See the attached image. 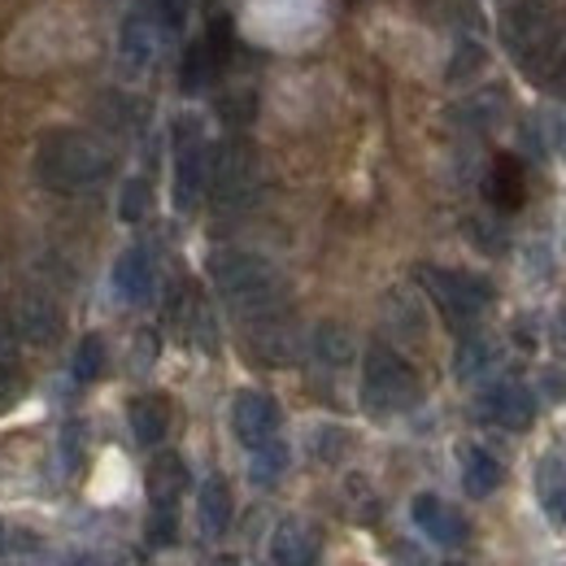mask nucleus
<instances>
[{
    "mask_svg": "<svg viewBox=\"0 0 566 566\" xmlns=\"http://www.w3.org/2000/svg\"><path fill=\"white\" fill-rule=\"evenodd\" d=\"M35 166L53 192H83L114 170V153L87 132H49L40 140Z\"/></svg>",
    "mask_w": 566,
    "mask_h": 566,
    "instance_id": "obj_1",
    "label": "nucleus"
},
{
    "mask_svg": "<svg viewBox=\"0 0 566 566\" xmlns=\"http://www.w3.org/2000/svg\"><path fill=\"white\" fill-rule=\"evenodd\" d=\"M210 275H213V287L227 296V305H235L240 314H275V305H280L283 296V283H280V271L266 262V258H258V253H240V249H227V253H213L210 262Z\"/></svg>",
    "mask_w": 566,
    "mask_h": 566,
    "instance_id": "obj_2",
    "label": "nucleus"
},
{
    "mask_svg": "<svg viewBox=\"0 0 566 566\" xmlns=\"http://www.w3.org/2000/svg\"><path fill=\"white\" fill-rule=\"evenodd\" d=\"M423 397V384L415 375V366L401 354H392L388 345H370L366 349V366H361V406L375 419H392L415 410Z\"/></svg>",
    "mask_w": 566,
    "mask_h": 566,
    "instance_id": "obj_3",
    "label": "nucleus"
},
{
    "mask_svg": "<svg viewBox=\"0 0 566 566\" xmlns=\"http://www.w3.org/2000/svg\"><path fill=\"white\" fill-rule=\"evenodd\" d=\"M210 188H213V201L222 210H244L258 188H262V166H258V153L253 144L244 140H231L218 148V157L210 161Z\"/></svg>",
    "mask_w": 566,
    "mask_h": 566,
    "instance_id": "obj_4",
    "label": "nucleus"
},
{
    "mask_svg": "<svg viewBox=\"0 0 566 566\" xmlns=\"http://www.w3.org/2000/svg\"><path fill=\"white\" fill-rule=\"evenodd\" d=\"M423 287L431 292V301L444 310L449 323H471L484 314V305L493 301V283L480 280V275H467V271H436L423 266Z\"/></svg>",
    "mask_w": 566,
    "mask_h": 566,
    "instance_id": "obj_5",
    "label": "nucleus"
},
{
    "mask_svg": "<svg viewBox=\"0 0 566 566\" xmlns=\"http://www.w3.org/2000/svg\"><path fill=\"white\" fill-rule=\"evenodd\" d=\"M175 148H179V157H175V206L188 213L197 210V201H201V192L210 184V161H213L206 140H201L197 118H179Z\"/></svg>",
    "mask_w": 566,
    "mask_h": 566,
    "instance_id": "obj_6",
    "label": "nucleus"
},
{
    "mask_svg": "<svg viewBox=\"0 0 566 566\" xmlns=\"http://www.w3.org/2000/svg\"><path fill=\"white\" fill-rule=\"evenodd\" d=\"M280 419H283L280 401L266 397V392H258V388H244L231 401V431H235V440L244 449H258L262 440H271L280 431Z\"/></svg>",
    "mask_w": 566,
    "mask_h": 566,
    "instance_id": "obj_7",
    "label": "nucleus"
},
{
    "mask_svg": "<svg viewBox=\"0 0 566 566\" xmlns=\"http://www.w3.org/2000/svg\"><path fill=\"white\" fill-rule=\"evenodd\" d=\"M13 332H18V340H27V345H57L62 340V327H66V318H62V310H57V301L53 296H44V292H22L18 296V305H13Z\"/></svg>",
    "mask_w": 566,
    "mask_h": 566,
    "instance_id": "obj_8",
    "label": "nucleus"
},
{
    "mask_svg": "<svg viewBox=\"0 0 566 566\" xmlns=\"http://www.w3.org/2000/svg\"><path fill=\"white\" fill-rule=\"evenodd\" d=\"M480 415L505 431H527L536 423V392L518 379H501L480 397Z\"/></svg>",
    "mask_w": 566,
    "mask_h": 566,
    "instance_id": "obj_9",
    "label": "nucleus"
},
{
    "mask_svg": "<svg viewBox=\"0 0 566 566\" xmlns=\"http://www.w3.org/2000/svg\"><path fill=\"white\" fill-rule=\"evenodd\" d=\"M271 554H275L280 566H318L323 536L305 518H283L280 527H275V536H271Z\"/></svg>",
    "mask_w": 566,
    "mask_h": 566,
    "instance_id": "obj_10",
    "label": "nucleus"
},
{
    "mask_svg": "<svg viewBox=\"0 0 566 566\" xmlns=\"http://www.w3.org/2000/svg\"><path fill=\"white\" fill-rule=\"evenodd\" d=\"M410 518L423 527L427 536L436 541V545H462L467 541V518L453 510V505H444L436 493H419L415 496V505H410Z\"/></svg>",
    "mask_w": 566,
    "mask_h": 566,
    "instance_id": "obj_11",
    "label": "nucleus"
},
{
    "mask_svg": "<svg viewBox=\"0 0 566 566\" xmlns=\"http://www.w3.org/2000/svg\"><path fill=\"white\" fill-rule=\"evenodd\" d=\"M153 53H157V31L144 13H132L123 22V35H118V62L127 74H140L153 66Z\"/></svg>",
    "mask_w": 566,
    "mask_h": 566,
    "instance_id": "obj_12",
    "label": "nucleus"
},
{
    "mask_svg": "<svg viewBox=\"0 0 566 566\" xmlns=\"http://www.w3.org/2000/svg\"><path fill=\"white\" fill-rule=\"evenodd\" d=\"M231 514H235V501H231V489H227V480H206L201 484V493H197V523H201V532L218 541V536H227V527H231Z\"/></svg>",
    "mask_w": 566,
    "mask_h": 566,
    "instance_id": "obj_13",
    "label": "nucleus"
},
{
    "mask_svg": "<svg viewBox=\"0 0 566 566\" xmlns=\"http://www.w3.org/2000/svg\"><path fill=\"white\" fill-rule=\"evenodd\" d=\"M536 501L558 527H566V458L545 453L536 462Z\"/></svg>",
    "mask_w": 566,
    "mask_h": 566,
    "instance_id": "obj_14",
    "label": "nucleus"
},
{
    "mask_svg": "<svg viewBox=\"0 0 566 566\" xmlns=\"http://www.w3.org/2000/svg\"><path fill=\"white\" fill-rule=\"evenodd\" d=\"M501 480H505V471H501V462L489 449H480V444L462 449V489H467V496L484 501V496H493L501 489Z\"/></svg>",
    "mask_w": 566,
    "mask_h": 566,
    "instance_id": "obj_15",
    "label": "nucleus"
},
{
    "mask_svg": "<svg viewBox=\"0 0 566 566\" xmlns=\"http://www.w3.org/2000/svg\"><path fill=\"white\" fill-rule=\"evenodd\" d=\"M188 489V467L179 453H157L148 467V501L153 505H179V496Z\"/></svg>",
    "mask_w": 566,
    "mask_h": 566,
    "instance_id": "obj_16",
    "label": "nucleus"
},
{
    "mask_svg": "<svg viewBox=\"0 0 566 566\" xmlns=\"http://www.w3.org/2000/svg\"><path fill=\"white\" fill-rule=\"evenodd\" d=\"M114 287H118V296L132 301V305H140V301L153 296V262H148L144 249H127V253L114 262Z\"/></svg>",
    "mask_w": 566,
    "mask_h": 566,
    "instance_id": "obj_17",
    "label": "nucleus"
},
{
    "mask_svg": "<svg viewBox=\"0 0 566 566\" xmlns=\"http://www.w3.org/2000/svg\"><path fill=\"white\" fill-rule=\"evenodd\" d=\"M132 431H136V440L140 444H161L166 440V431H170V406H166V397H136L132 401Z\"/></svg>",
    "mask_w": 566,
    "mask_h": 566,
    "instance_id": "obj_18",
    "label": "nucleus"
},
{
    "mask_svg": "<svg viewBox=\"0 0 566 566\" xmlns=\"http://www.w3.org/2000/svg\"><path fill=\"white\" fill-rule=\"evenodd\" d=\"M253 349H258L262 361H271V366H287V361H296V354H301L296 332L283 327V323H271V314H266V323L253 332Z\"/></svg>",
    "mask_w": 566,
    "mask_h": 566,
    "instance_id": "obj_19",
    "label": "nucleus"
},
{
    "mask_svg": "<svg viewBox=\"0 0 566 566\" xmlns=\"http://www.w3.org/2000/svg\"><path fill=\"white\" fill-rule=\"evenodd\" d=\"M496 357H501V349H496V340H489V336H471V340H462L458 345V357H453V370H458V379H484L489 370L496 366Z\"/></svg>",
    "mask_w": 566,
    "mask_h": 566,
    "instance_id": "obj_20",
    "label": "nucleus"
},
{
    "mask_svg": "<svg viewBox=\"0 0 566 566\" xmlns=\"http://www.w3.org/2000/svg\"><path fill=\"white\" fill-rule=\"evenodd\" d=\"M314 354H318V361H327V366H349V361H354V336H349V327H340V323H318V332H314Z\"/></svg>",
    "mask_w": 566,
    "mask_h": 566,
    "instance_id": "obj_21",
    "label": "nucleus"
},
{
    "mask_svg": "<svg viewBox=\"0 0 566 566\" xmlns=\"http://www.w3.org/2000/svg\"><path fill=\"white\" fill-rule=\"evenodd\" d=\"M283 471H287V444L283 440H262L258 449H253V462H249V475H253V484L258 489H271L275 480H280Z\"/></svg>",
    "mask_w": 566,
    "mask_h": 566,
    "instance_id": "obj_22",
    "label": "nucleus"
},
{
    "mask_svg": "<svg viewBox=\"0 0 566 566\" xmlns=\"http://www.w3.org/2000/svg\"><path fill=\"white\" fill-rule=\"evenodd\" d=\"M218 62H222V53H213V44L201 40V44L184 57V92H206L210 78L218 74Z\"/></svg>",
    "mask_w": 566,
    "mask_h": 566,
    "instance_id": "obj_23",
    "label": "nucleus"
},
{
    "mask_svg": "<svg viewBox=\"0 0 566 566\" xmlns=\"http://www.w3.org/2000/svg\"><path fill=\"white\" fill-rule=\"evenodd\" d=\"M493 201L501 210H518L523 206V175H518V161L514 157H501L493 170Z\"/></svg>",
    "mask_w": 566,
    "mask_h": 566,
    "instance_id": "obj_24",
    "label": "nucleus"
},
{
    "mask_svg": "<svg viewBox=\"0 0 566 566\" xmlns=\"http://www.w3.org/2000/svg\"><path fill=\"white\" fill-rule=\"evenodd\" d=\"M101 370H105V340L101 336H83L78 349H74V379L92 384V379H101Z\"/></svg>",
    "mask_w": 566,
    "mask_h": 566,
    "instance_id": "obj_25",
    "label": "nucleus"
},
{
    "mask_svg": "<svg viewBox=\"0 0 566 566\" xmlns=\"http://www.w3.org/2000/svg\"><path fill=\"white\" fill-rule=\"evenodd\" d=\"M13 379H18V332L9 318H0V406L13 392Z\"/></svg>",
    "mask_w": 566,
    "mask_h": 566,
    "instance_id": "obj_26",
    "label": "nucleus"
},
{
    "mask_svg": "<svg viewBox=\"0 0 566 566\" xmlns=\"http://www.w3.org/2000/svg\"><path fill=\"white\" fill-rule=\"evenodd\" d=\"M484 44H475V40H462L458 44V53H453V62H449V71H444V78L449 83H467L471 74H480L484 71Z\"/></svg>",
    "mask_w": 566,
    "mask_h": 566,
    "instance_id": "obj_27",
    "label": "nucleus"
},
{
    "mask_svg": "<svg viewBox=\"0 0 566 566\" xmlns=\"http://www.w3.org/2000/svg\"><path fill=\"white\" fill-rule=\"evenodd\" d=\"M148 206H153L148 184H144V179H127L123 192H118V218H123V222H140L144 213H148Z\"/></svg>",
    "mask_w": 566,
    "mask_h": 566,
    "instance_id": "obj_28",
    "label": "nucleus"
},
{
    "mask_svg": "<svg viewBox=\"0 0 566 566\" xmlns=\"http://www.w3.org/2000/svg\"><path fill=\"white\" fill-rule=\"evenodd\" d=\"M345 449H349V431H345V427H318V431H314V453H318V462H340Z\"/></svg>",
    "mask_w": 566,
    "mask_h": 566,
    "instance_id": "obj_29",
    "label": "nucleus"
},
{
    "mask_svg": "<svg viewBox=\"0 0 566 566\" xmlns=\"http://www.w3.org/2000/svg\"><path fill=\"white\" fill-rule=\"evenodd\" d=\"M175 536H179V514H175V505H153L148 541H153V545H175Z\"/></svg>",
    "mask_w": 566,
    "mask_h": 566,
    "instance_id": "obj_30",
    "label": "nucleus"
},
{
    "mask_svg": "<svg viewBox=\"0 0 566 566\" xmlns=\"http://www.w3.org/2000/svg\"><path fill=\"white\" fill-rule=\"evenodd\" d=\"M78 462H83V427L66 423V431H62V467L78 471Z\"/></svg>",
    "mask_w": 566,
    "mask_h": 566,
    "instance_id": "obj_31",
    "label": "nucleus"
},
{
    "mask_svg": "<svg viewBox=\"0 0 566 566\" xmlns=\"http://www.w3.org/2000/svg\"><path fill=\"white\" fill-rule=\"evenodd\" d=\"M541 388H545V397H549V401H563V397H566V375H563V370H545V384H541Z\"/></svg>",
    "mask_w": 566,
    "mask_h": 566,
    "instance_id": "obj_32",
    "label": "nucleus"
},
{
    "mask_svg": "<svg viewBox=\"0 0 566 566\" xmlns=\"http://www.w3.org/2000/svg\"><path fill=\"white\" fill-rule=\"evenodd\" d=\"M549 340H554V349L566 357V305L554 314V327H549Z\"/></svg>",
    "mask_w": 566,
    "mask_h": 566,
    "instance_id": "obj_33",
    "label": "nucleus"
},
{
    "mask_svg": "<svg viewBox=\"0 0 566 566\" xmlns=\"http://www.w3.org/2000/svg\"><path fill=\"white\" fill-rule=\"evenodd\" d=\"M153 4H157V13H161V22H166V27H179V18H184L179 0H153Z\"/></svg>",
    "mask_w": 566,
    "mask_h": 566,
    "instance_id": "obj_34",
    "label": "nucleus"
},
{
    "mask_svg": "<svg viewBox=\"0 0 566 566\" xmlns=\"http://www.w3.org/2000/svg\"><path fill=\"white\" fill-rule=\"evenodd\" d=\"M0 554H4V523H0Z\"/></svg>",
    "mask_w": 566,
    "mask_h": 566,
    "instance_id": "obj_35",
    "label": "nucleus"
},
{
    "mask_svg": "<svg viewBox=\"0 0 566 566\" xmlns=\"http://www.w3.org/2000/svg\"><path fill=\"white\" fill-rule=\"evenodd\" d=\"M71 566H92V563H87V558H74V563Z\"/></svg>",
    "mask_w": 566,
    "mask_h": 566,
    "instance_id": "obj_36",
    "label": "nucleus"
},
{
    "mask_svg": "<svg viewBox=\"0 0 566 566\" xmlns=\"http://www.w3.org/2000/svg\"><path fill=\"white\" fill-rule=\"evenodd\" d=\"M563 153H566V127H563Z\"/></svg>",
    "mask_w": 566,
    "mask_h": 566,
    "instance_id": "obj_37",
    "label": "nucleus"
},
{
    "mask_svg": "<svg viewBox=\"0 0 566 566\" xmlns=\"http://www.w3.org/2000/svg\"><path fill=\"white\" fill-rule=\"evenodd\" d=\"M563 83H566V62H563Z\"/></svg>",
    "mask_w": 566,
    "mask_h": 566,
    "instance_id": "obj_38",
    "label": "nucleus"
},
{
    "mask_svg": "<svg viewBox=\"0 0 566 566\" xmlns=\"http://www.w3.org/2000/svg\"><path fill=\"white\" fill-rule=\"evenodd\" d=\"M218 566H231V563H218Z\"/></svg>",
    "mask_w": 566,
    "mask_h": 566,
    "instance_id": "obj_39",
    "label": "nucleus"
}]
</instances>
